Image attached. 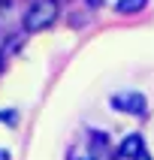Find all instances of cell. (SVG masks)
<instances>
[{
	"instance_id": "obj_1",
	"label": "cell",
	"mask_w": 154,
	"mask_h": 160,
	"mask_svg": "<svg viewBox=\"0 0 154 160\" xmlns=\"http://www.w3.org/2000/svg\"><path fill=\"white\" fill-rule=\"evenodd\" d=\"M54 18H57V0H39V3H33V6L27 9L24 30L27 33H39V30L54 24Z\"/></svg>"
},
{
	"instance_id": "obj_2",
	"label": "cell",
	"mask_w": 154,
	"mask_h": 160,
	"mask_svg": "<svg viewBox=\"0 0 154 160\" xmlns=\"http://www.w3.org/2000/svg\"><path fill=\"white\" fill-rule=\"evenodd\" d=\"M109 103H112V109L127 112V115H145V109H148V100H145V94H139V91L112 94V97H109Z\"/></svg>"
},
{
	"instance_id": "obj_3",
	"label": "cell",
	"mask_w": 154,
	"mask_h": 160,
	"mask_svg": "<svg viewBox=\"0 0 154 160\" xmlns=\"http://www.w3.org/2000/svg\"><path fill=\"white\" fill-rule=\"evenodd\" d=\"M142 151H145V142H142V136H139V133H130L124 142H121V148H118V154H121L124 160H136Z\"/></svg>"
},
{
	"instance_id": "obj_4",
	"label": "cell",
	"mask_w": 154,
	"mask_h": 160,
	"mask_svg": "<svg viewBox=\"0 0 154 160\" xmlns=\"http://www.w3.org/2000/svg\"><path fill=\"white\" fill-rule=\"evenodd\" d=\"M145 3H148V0H118V3H115V12H124V15H130V12H139V9H145Z\"/></svg>"
},
{
	"instance_id": "obj_5",
	"label": "cell",
	"mask_w": 154,
	"mask_h": 160,
	"mask_svg": "<svg viewBox=\"0 0 154 160\" xmlns=\"http://www.w3.org/2000/svg\"><path fill=\"white\" fill-rule=\"evenodd\" d=\"M0 160H9V151H6V148H0Z\"/></svg>"
},
{
	"instance_id": "obj_6",
	"label": "cell",
	"mask_w": 154,
	"mask_h": 160,
	"mask_svg": "<svg viewBox=\"0 0 154 160\" xmlns=\"http://www.w3.org/2000/svg\"><path fill=\"white\" fill-rule=\"evenodd\" d=\"M136 160H151V157H148V154H145V151H142V154H139V157H136Z\"/></svg>"
}]
</instances>
